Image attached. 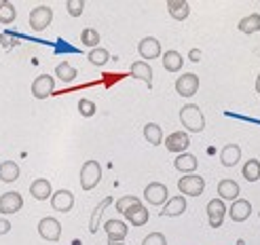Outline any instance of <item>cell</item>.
Masks as SVG:
<instances>
[{"mask_svg": "<svg viewBox=\"0 0 260 245\" xmlns=\"http://www.w3.org/2000/svg\"><path fill=\"white\" fill-rule=\"evenodd\" d=\"M180 123L190 133H201L205 129V117H203L201 108L194 106V104L182 106V110H180Z\"/></svg>", "mask_w": 260, "mask_h": 245, "instance_id": "1", "label": "cell"}, {"mask_svg": "<svg viewBox=\"0 0 260 245\" xmlns=\"http://www.w3.org/2000/svg\"><path fill=\"white\" fill-rule=\"evenodd\" d=\"M102 180V167L98 161H85L81 167V186L83 190H93Z\"/></svg>", "mask_w": 260, "mask_h": 245, "instance_id": "2", "label": "cell"}, {"mask_svg": "<svg viewBox=\"0 0 260 245\" xmlns=\"http://www.w3.org/2000/svg\"><path fill=\"white\" fill-rule=\"evenodd\" d=\"M178 190H180L184 197H199L201 192L205 190V180H203L201 176L188 173V176H184V178L178 180Z\"/></svg>", "mask_w": 260, "mask_h": 245, "instance_id": "3", "label": "cell"}, {"mask_svg": "<svg viewBox=\"0 0 260 245\" xmlns=\"http://www.w3.org/2000/svg\"><path fill=\"white\" fill-rule=\"evenodd\" d=\"M51 21H53V9H49L45 5L32 9V13H30V28L34 32L47 30L49 25H51Z\"/></svg>", "mask_w": 260, "mask_h": 245, "instance_id": "4", "label": "cell"}, {"mask_svg": "<svg viewBox=\"0 0 260 245\" xmlns=\"http://www.w3.org/2000/svg\"><path fill=\"white\" fill-rule=\"evenodd\" d=\"M38 235H41L45 241H59V237H61V224H59V220L57 218H51V216H47V218H43L41 222H38Z\"/></svg>", "mask_w": 260, "mask_h": 245, "instance_id": "5", "label": "cell"}, {"mask_svg": "<svg viewBox=\"0 0 260 245\" xmlns=\"http://www.w3.org/2000/svg\"><path fill=\"white\" fill-rule=\"evenodd\" d=\"M176 91H178V95H182V97H192L194 93L199 91V76L192 74V72H186V74L178 76V81H176Z\"/></svg>", "mask_w": 260, "mask_h": 245, "instance_id": "6", "label": "cell"}, {"mask_svg": "<svg viewBox=\"0 0 260 245\" xmlns=\"http://www.w3.org/2000/svg\"><path fill=\"white\" fill-rule=\"evenodd\" d=\"M144 199L150 203V205H165L170 201V190H167L165 184L161 182H150L146 188H144Z\"/></svg>", "mask_w": 260, "mask_h": 245, "instance_id": "7", "label": "cell"}, {"mask_svg": "<svg viewBox=\"0 0 260 245\" xmlns=\"http://www.w3.org/2000/svg\"><path fill=\"white\" fill-rule=\"evenodd\" d=\"M53 89H55L53 76L41 74V76H36L34 83H32V95H34L36 99H47L51 93H53Z\"/></svg>", "mask_w": 260, "mask_h": 245, "instance_id": "8", "label": "cell"}, {"mask_svg": "<svg viewBox=\"0 0 260 245\" xmlns=\"http://www.w3.org/2000/svg\"><path fill=\"white\" fill-rule=\"evenodd\" d=\"M224 216H226V205L222 199H212L207 203V220H210L212 228H220L224 222Z\"/></svg>", "mask_w": 260, "mask_h": 245, "instance_id": "9", "label": "cell"}, {"mask_svg": "<svg viewBox=\"0 0 260 245\" xmlns=\"http://www.w3.org/2000/svg\"><path fill=\"white\" fill-rule=\"evenodd\" d=\"M21 207H23V197L19 192L11 190L0 195V214H17Z\"/></svg>", "mask_w": 260, "mask_h": 245, "instance_id": "10", "label": "cell"}, {"mask_svg": "<svg viewBox=\"0 0 260 245\" xmlns=\"http://www.w3.org/2000/svg\"><path fill=\"white\" fill-rule=\"evenodd\" d=\"M138 53L142 59H157L161 55V43L154 36L142 38L140 45H138Z\"/></svg>", "mask_w": 260, "mask_h": 245, "instance_id": "11", "label": "cell"}, {"mask_svg": "<svg viewBox=\"0 0 260 245\" xmlns=\"http://www.w3.org/2000/svg\"><path fill=\"white\" fill-rule=\"evenodd\" d=\"M226 214L231 216L233 222H245L252 214V203L245 201V199H237L231 203V207L226 209Z\"/></svg>", "mask_w": 260, "mask_h": 245, "instance_id": "12", "label": "cell"}, {"mask_svg": "<svg viewBox=\"0 0 260 245\" xmlns=\"http://www.w3.org/2000/svg\"><path fill=\"white\" fill-rule=\"evenodd\" d=\"M188 146H190V137H188V133H184V131H174L172 135L165 137V148L170 150V152L182 154V152H186Z\"/></svg>", "mask_w": 260, "mask_h": 245, "instance_id": "13", "label": "cell"}, {"mask_svg": "<svg viewBox=\"0 0 260 245\" xmlns=\"http://www.w3.org/2000/svg\"><path fill=\"white\" fill-rule=\"evenodd\" d=\"M104 230H106V235H108V241L110 243H121L125 237H127V233H129V228H127V224L123 222V220H108L106 224H104Z\"/></svg>", "mask_w": 260, "mask_h": 245, "instance_id": "14", "label": "cell"}, {"mask_svg": "<svg viewBox=\"0 0 260 245\" xmlns=\"http://www.w3.org/2000/svg\"><path fill=\"white\" fill-rule=\"evenodd\" d=\"M51 205H53V209L55 212H61V214H66L74 207V195L70 190H57L53 197H51Z\"/></svg>", "mask_w": 260, "mask_h": 245, "instance_id": "15", "label": "cell"}, {"mask_svg": "<svg viewBox=\"0 0 260 245\" xmlns=\"http://www.w3.org/2000/svg\"><path fill=\"white\" fill-rule=\"evenodd\" d=\"M239 184L235 182V180H220V184H218V195L222 201H237L239 199Z\"/></svg>", "mask_w": 260, "mask_h": 245, "instance_id": "16", "label": "cell"}, {"mask_svg": "<svg viewBox=\"0 0 260 245\" xmlns=\"http://www.w3.org/2000/svg\"><path fill=\"white\" fill-rule=\"evenodd\" d=\"M123 216L127 218V222L132 224V226H144V224L148 222V218H150L148 209H146L142 203H140V205H134V207L127 209Z\"/></svg>", "mask_w": 260, "mask_h": 245, "instance_id": "17", "label": "cell"}, {"mask_svg": "<svg viewBox=\"0 0 260 245\" xmlns=\"http://www.w3.org/2000/svg\"><path fill=\"white\" fill-rule=\"evenodd\" d=\"M30 195L36 199V201H47L53 197V192H51V182L45 178H38L30 184Z\"/></svg>", "mask_w": 260, "mask_h": 245, "instance_id": "18", "label": "cell"}, {"mask_svg": "<svg viewBox=\"0 0 260 245\" xmlns=\"http://www.w3.org/2000/svg\"><path fill=\"white\" fill-rule=\"evenodd\" d=\"M186 212V199H184V195H180V197H172L170 201L165 203V207H163V212H161V216L165 218H176V216H182Z\"/></svg>", "mask_w": 260, "mask_h": 245, "instance_id": "19", "label": "cell"}, {"mask_svg": "<svg viewBox=\"0 0 260 245\" xmlns=\"http://www.w3.org/2000/svg\"><path fill=\"white\" fill-rule=\"evenodd\" d=\"M174 167L180 171V173H192L194 169H197V157L194 154H190V152H182V154H178L176 157V161H174Z\"/></svg>", "mask_w": 260, "mask_h": 245, "instance_id": "20", "label": "cell"}, {"mask_svg": "<svg viewBox=\"0 0 260 245\" xmlns=\"http://www.w3.org/2000/svg\"><path fill=\"white\" fill-rule=\"evenodd\" d=\"M167 11H170V15L178 21H184L190 15V7L186 0H167Z\"/></svg>", "mask_w": 260, "mask_h": 245, "instance_id": "21", "label": "cell"}, {"mask_svg": "<svg viewBox=\"0 0 260 245\" xmlns=\"http://www.w3.org/2000/svg\"><path fill=\"white\" fill-rule=\"evenodd\" d=\"M241 159V148L237 144H226L220 152V161H222L224 167H235Z\"/></svg>", "mask_w": 260, "mask_h": 245, "instance_id": "22", "label": "cell"}, {"mask_svg": "<svg viewBox=\"0 0 260 245\" xmlns=\"http://www.w3.org/2000/svg\"><path fill=\"white\" fill-rule=\"evenodd\" d=\"M132 76H136V79L144 81L148 87H152V68L148 66L146 61H136V63H132Z\"/></svg>", "mask_w": 260, "mask_h": 245, "instance_id": "23", "label": "cell"}, {"mask_svg": "<svg viewBox=\"0 0 260 245\" xmlns=\"http://www.w3.org/2000/svg\"><path fill=\"white\" fill-rule=\"evenodd\" d=\"M182 63H184V59H182V55L178 51H165L163 53V68L167 72H180Z\"/></svg>", "mask_w": 260, "mask_h": 245, "instance_id": "24", "label": "cell"}, {"mask_svg": "<svg viewBox=\"0 0 260 245\" xmlns=\"http://www.w3.org/2000/svg\"><path fill=\"white\" fill-rule=\"evenodd\" d=\"M144 139L152 146H161L163 144V129L157 123H146L144 125Z\"/></svg>", "mask_w": 260, "mask_h": 245, "instance_id": "25", "label": "cell"}, {"mask_svg": "<svg viewBox=\"0 0 260 245\" xmlns=\"http://www.w3.org/2000/svg\"><path fill=\"white\" fill-rule=\"evenodd\" d=\"M19 178V165L15 161H5L0 163V180L3 182H15V180Z\"/></svg>", "mask_w": 260, "mask_h": 245, "instance_id": "26", "label": "cell"}, {"mask_svg": "<svg viewBox=\"0 0 260 245\" xmlns=\"http://www.w3.org/2000/svg\"><path fill=\"white\" fill-rule=\"evenodd\" d=\"M237 28L243 34H256V32H260V15H258V13H252V15L243 17Z\"/></svg>", "mask_w": 260, "mask_h": 245, "instance_id": "27", "label": "cell"}, {"mask_svg": "<svg viewBox=\"0 0 260 245\" xmlns=\"http://www.w3.org/2000/svg\"><path fill=\"white\" fill-rule=\"evenodd\" d=\"M241 173H243V178L248 180V182H256V180H260V161L258 159L245 161Z\"/></svg>", "mask_w": 260, "mask_h": 245, "instance_id": "28", "label": "cell"}, {"mask_svg": "<svg viewBox=\"0 0 260 245\" xmlns=\"http://www.w3.org/2000/svg\"><path fill=\"white\" fill-rule=\"evenodd\" d=\"M15 17H17L15 7H13L11 3H7V0H3V3H0V23L9 25V23L15 21Z\"/></svg>", "mask_w": 260, "mask_h": 245, "instance_id": "29", "label": "cell"}, {"mask_svg": "<svg viewBox=\"0 0 260 245\" xmlns=\"http://www.w3.org/2000/svg\"><path fill=\"white\" fill-rule=\"evenodd\" d=\"M108 205H112V197H106V199H104V201L98 205V207L93 209V216H91V220H89V230H91L93 235L98 233V220H100V216H102L104 209L108 207Z\"/></svg>", "mask_w": 260, "mask_h": 245, "instance_id": "30", "label": "cell"}, {"mask_svg": "<svg viewBox=\"0 0 260 245\" xmlns=\"http://www.w3.org/2000/svg\"><path fill=\"white\" fill-rule=\"evenodd\" d=\"M55 76H59L61 83H72L76 79V70L70 66L68 61H63V63H59V66L55 68Z\"/></svg>", "mask_w": 260, "mask_h": 245, "instance_id": "31", "label": "cell"}, {"mask_svg": "<svg viewBox=\"0 0 260 245\" xmlns=\"http://www.w3.org/2000/svg\"><path fill=\"white\" fill-rule=\"evenodd\" d=\"M108 59H110V53L106 49H102V47H98V49H93L89 53V61L93 63V66H98V68H102V66H106L108 63Z\"/></svg>", "mask_w": 260, "mask_h": 245, "instance_id": "32", "label": "cell"}, {"mask_svg": "<svg viewBox=\"0 0 260 245\" xmlns=\"http://www.w3.org/2000/svg\"><path fill=\"white\" fill-rule=\"evenodd\" d=\"M114 205H116V212L125 214L127 209H132L134 205H140V199H138V197H134V195H125V197H121L119 201H116Z\"/></svg>", "mask_w": 260, "mask_h": 245, "instance_id": "33", "label": "cell"}, {"mask_svg": "<svg viewBox=\"0 0 260 245\" xmlns=\"http://www.w3.org/2000/svg\"><path fill=\"white\" fill-rule=\"evenodd\" d=\"M81 43H83L85 47H95V49H98V43H100V34H98V30H93V28L83 30V34H81Z\"/></svg>", "mask_w": 260, "mask_h": 245, "instance_id": "34", "label": "cell"}, {"mask_svg": "<svg viewBox=\"0 0 260 245\" xmlns=\"http://www.w3.org/2000/svg\"><path fill=\"white\" fill-rule=\"evenodd\" d=\"M66 9H68V15L70 17H81L83 11H85V3H83V0H68Z\"/></svg>", "mask_w": 260, "mask_h": 245, "instance_id": "35", "label": "cell"}, {"mask_svg": "<svg viewBox=\"0 0 260 245\" xmlns=\"http://www.w3.org/2000/svg\"><path fill=\"white\" fill-rule=\"evenodd\" d=\"M95 104H93V101H91V99H81L79 101V112H81V117H93V114H95Z\"/></svg>", "mask_w": 260, "mask_h": 245, "instance_id": "36", "label": "cell"}, {"mask_svg": "<svg viewBox=\"0 0 260 245\" xmlns=\"http://www.w3.org/2000/svg\"><path fill=\"white\" fill-rule=\"evenodd\" d=\"M142 245H167V239L161 233H150L144 241H142Z\"/></svg>", "mask_w": 260, "mask_h": 245, "instance_id": "37", "label": "cell"}, {"mask_svg": "<svg viewBox=\"0 0 260 245\" xmlns=\"http://www.w3.org/2000/svg\"><path fill=\"white\" fill-rule=\"evenodd\" d=\"M9 230H11V222L7 218H0V235H7Z\"/></svg>", "mask_w": 260, "mask_h": 245, "instance_id": "38", "label": "cell"}, {"mask_svg": "<svg viewBox=\"0 0 260 245\" xmlns=\"http://www.w3.org/2000/svg\"><path fill=\"white\" fill-rule=\"evenodd\" d=\"M188 59H190V61H199V59H201V51H199V49H190Z\"/></svg>", "mask_w": 260, "mask_h": 245, "instance_id": "39", "label": "cell"}, {"mask_svg": "<svg viewBox=\"0 0 260 245\" xmlns=\"http://www.w3.org/2000/svg\"><path fill=\"white\" fill-rule=\"evenodd\" d=\"M256 91L260 93V74H258V79H256Z\"/></svg>", "mask_w": 260, "mask_h": 245, "instance_id": "40", "label": "cell"}, {"mask_svg": "<svg viewBox=\"0 0 260 245\" xmlns=\"http://www.w3.org/2000/svg\"><path fill=\"white\" fill-rule=\"evenodd\" d=\"M237 245H245V241H243V239H239V241H237Z\"/></svg>", "mask_w": 260, "mask_h": 245, "instance_id": "41", "label": "cell"}, {"mask_svg": "<svg viewBox=\"0 0 260 245\" xmlns=\"http://www.w3.org/2000/svg\"><path fill=\"white\" fill-rule=\"evenodd\" d=\"M110 245H125V243H110Z\"/></svg>", "mask_w": 260, "mask_h": 245, "instance_id": "42", "label": "cell"}, {"mask_svg": "<svg viewBox=\"0 0 260 245\" xmlns=\"http://www.w3.org/2000/svg\"><path fill=\"white\" fill-rule=\"evenodd\" d=\"M258 216H260V214H258Z\"/></svg>", "mask_w": 260, "mask_h": 245, "instance_id": "43", "label": "cell"}]
</instances>
